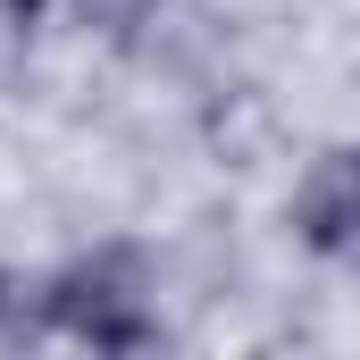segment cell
Returning a JSON list of instances; mask_svg holds the SVG:
<instances>
[{"label": "cell", "mask_w": 360, "mask_h": 360, "mask_svg": "<svg viewBox=\"0 0 360 360\" xmlns=\"http://www.w3.org/2000/svg\"><path fill=\"white\" fill-rule=\"evenodd\" d=\"M285 226H293V243H302L310 260L360 252V143H327V151L302 168L293 201H285Z\"/></svg>", "instance_id": "cell-2"}, {"label": "cell", "mask_w": 360, "mask_h": 360, "mask_svg": "<svg viewBox=\"0 0 360 360\" xmlns=\"http://www.w3.org/2000/svg\"><path fill=\"white\" fill-rule=\"evenodd\" d=\"M42 8H51V0H0V17H8L17 34H25V25H42Z\"/></svg>", "instance_id": "cell-4"}, {"label": "cell", "mask_w": 360, "mask_h": 360, "mask_svg": "<svg viewBox=\"0 0 360 360\" xmlns=\"http://www.w3.org/2000/svg\"><path fill=\"white\" fill-rule=\"evenodd\" d=\"M34 327L68 335L92 352H151L160 344V310H151V276L126 243H101L84 260H68L59 276H42L34 293Z\"/></svg>", "instance_id": "cell-1"}, {"label": "cell", "mask_w": 360, "mask_h": 360, "mask_svg": "<svg viewBox=\"0 0 360 360\" xmlns=\"http://www.w3.org/2000/svg\"><path fill=\"white\" fill-rule=\"evenodd\" d=\"M0 327H25V319H17V276L0 269Z\"/></svg>", "instance_id": "cell-5"}, {"label": "cell", "mask_w": 360, "mask_h": 360, "mask_svg": "<svg viewBox=\"0 0 360 360\" xmlns=\"http://www.w3.org/2000/svg\"><path fill=\"white\" fill-rule=\"evenodd\" d=\"M68 8H76V25H84L92 42H109V51H134L143 25L160 17V0H68Z\"/></svg>", "instance_id": "cell-3"}]
</instances>
